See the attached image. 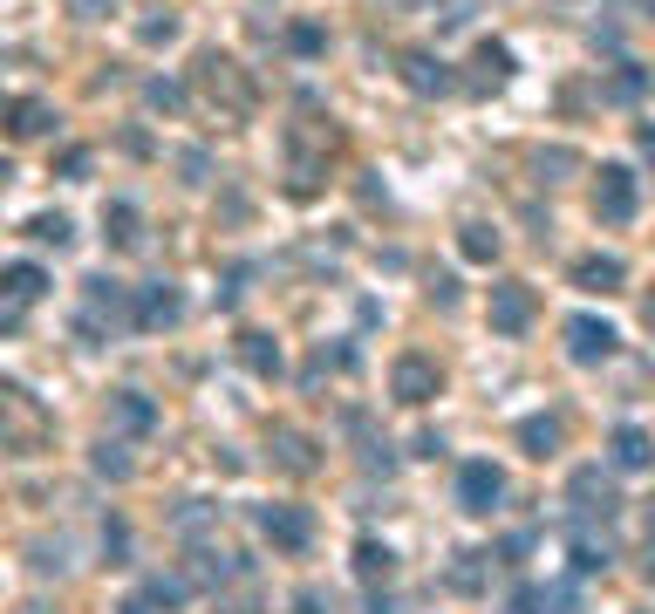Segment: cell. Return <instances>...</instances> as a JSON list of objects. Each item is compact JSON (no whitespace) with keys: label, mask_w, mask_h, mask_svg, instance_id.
I'll return each mask as SVG.
<instances>
[{"label":"cell","mask_w":655,"mask_h":614,"mask_svg":"<svg viewBox=\"0 0 655 614\" xmlns=\"http://www.w3.org/2000/svg\"><path fill=\"white\" fill-rule=\"evenodd\" d=\"M492 328H499V335H526V328H533V287L499 280V287H492Z\"/></svg>","instance_id":"cell-1"},{"label":"cell","mask_w":655,"mask_h":614,"mask_svg":"<svg viewBox=\"0 0 655 614\" xmlns=\"http://www.w3.org/2000/svg\"><path fill=\"white\" fill-rule=\"evenodd\" d=\"M260 533H267L280 553H301V546L314 539V519L301 512V505H267V512H260Z\"/></svg>","instance_id":"cell-2"},{"label":"cell","mask_w":655,"mask_h":614,"mask_svg":"<svg viewBox=\"0 0 655 614\" xmlns=\"http://www.w3.org/2000/svg\"><path fill=\"white\" fill-rule=\"evenodd\" d=\"M594 219H608V226H628V219H635V178H628L621 164H608V171H601V192H594Z\"/></svg>","instance_id":"cell-3"},{"label":"cell","mask_w":655,"mask_h":614,"mask_svg":"<svg viewBox=\"0 0 655 614\" xmlns=\"http://www.w3.org/2000/svg\"><path fill=\"white\" fill-rule=\"evenodd\" d=\"M499 499H505L499 464H485V458H478V464H464V471H458V505H464V512H492Z\"/></svg>","instance_id":"cell-4"},{"label":"cell","mask_w":655,"mask_h":614,"mask_svg":"<svg viewBox=\"0 0 655 614\" xmlns=\"http://www.w3.org/2000/svg\"><path fill=\"white\" fill-rule=\"evenodd\" d=\"M567 355H574V362H608V355H615V328L594 321V314H574V321H567Z\"/></svg>","instance_id":"cell-5"},{"label":"cell","mask_w":655,"mask_h":614,"mask_svg":"<svg viewBox=\"0 0 655 614\" xmlns=\"http://www.w3.org/2000/svg\"><path fill=\"white\" fill-rule=\"evenodd\" d=\"M123 321L130 314V301H123V287L116 280H89V294H82V335H96V321Z\"/></svg>","instance_id":"cell-6"},{"label":"cell","mask_w":655,"mask_h":614,"mask_svg":"<svg viewBox=\"0 0 655 614\" xmlns=\"http://www.w3.org/2000/svg\"><path fill=\"white\" fill-rule=\"evenodd\" d=\"M396 396H403V403H430V396H437V362L403 355V362H396Z\"/></svg>","instance_id":"cell-7"},{"label":"cell","mask_w":655,"mask_h":614,"mask_svg":"<svg viewBox=\"0 0 655 614\" xmlns=\"http://www.w3.org/2000/svg\"><path fill=\"white\" fill-rule=\"evenodd\" d=\"M178 314H185V301H178L164 280H157V287H144V301H137V321H144V328H171Z\"/></svg>","instance_id":"cell-8"},{"label":"cell","mask_w":655,"mask_h":614,"mask_svg":"<svg viewBox=\"0 0 655 614\" xmlns=\"http://www.w3.org/2000/svg\"><path fill=\"white\" fill-rule=\"evenodd\" d=\"M649 458H655L649 430H635V423H621V430H615V464H621V471H642Z\"/></svg>","instance_id":"cell-9"},{"label":"cell","mask_w":655,"mask_h":614,"mask_svg":"<svg viewBox=\"0 0 655 614\" xmlns=\"http://www.w3.org/2000/svg\"><path fill=\"white\" fill-rule=\"evenodd\" d=\"M574 280L587 287V294H615L621 287V260H608V253H594V260H580Z\"/></svg>","instance_id":"cell-10"},{"label":"cell","mask_w":655,"mask_h":614,"mask_svg":"<svg viewBox=\"0 0 655 614\" xmlns=\"http://www.w3.org/2000/svg\"><path fill=\"white\" fill-rule=\"evenodd\" d=\"M574 499H580V512H615V492H608V478L601 471H574Z\"/></svg>","instance_id":"cell-11"},{"label":"cell","mask_w":655,"mask_h":614,"mask_svg":"<svg viewBox=\"0 0 655 614\" xmlns=\"http://www.w3.org/2000/svg\"><path fill=\"white\" fill-rule=\"evenodd\" d=\"M239 362H246L253 376H280V348H273V335H239Z\"/></svg>","instance_id":"cell-12"},{"label":"cell","mask_w":655,"mask_h":614,"mask_svg":"<svg viewBox=\"0 0 655 614\" xmlns=\"http://www.w3.org/2000/svg\"><path fill=\"white\" fill-rule=\"evenodd\" d=\"M41 287H48V273H41V267H28V260L7 267V301H41Z\"/></svg>","instance_id":"cell-13"},{"label":"cell","mask_w":655,"mask_h":614,"mask_svg":"<svg viewBox=\"0 0 655 614\" xmlns=\"http://www.w3.org/2000/svg\"><path fill=\"white\" fill-rule=\"evenodd\" d=\"M519 444H526L533 458L560 451V423H553V417H526V423H519Z\"/></svg>","instance_id":"cell-14"},{"label":"cell","mask_w":655,"mask_h":614,"mask_svg":"<svg viewBox=\"0 0 655 614\" xmlns=\"http://www.w3.org/2000/svg\"><path fill=\"white\" fill-rule=\"evenodd\" d=\"M389 567H396V553H389V546H376V539H362V546H355V574H362V580H389Z\"/></svg>","instance_id":"cell-15"},{"label":"cell","mask_w":655,"mask_h":614,"mask_svg":"<svg viewBox=\"0 0 655 614\" xmlns=\"http://www.w3.org/2000/svg\"><path fill=\"white\" fill-rule=\"evenodd\" d=\"M103 232H110V246H137V205H110Z\"/></svg>","instance_id":"cell-16"},{"label":"cell","mask_w":655,"mask_h":614,"mask_svg":"<svg viewBox=\"0 0 655 614\" xmlns=\"http://www.w3.org/2000/svg\"><path fill=\"white\" fill-rule=\"evenodd\" d=\"M403 69H410V89H451V76H444V62H430V55H410V62H403Z\"/></svg>","instance_id":"cell-17"},{"label":"cell","mask_w":655,"mask_h":614,"mask_svg":"<svg viewBox=\"0 0 655 614\" xmlns=\"http://www.w3.org/2000/svg\"><path fill=\"white\" fill-rule=\"evenodd\" d=\"M110 410H116V423H130V430H151V403H144L137 389H123V396H116Z\"/></svg>","instance_id":"cell-18"},{"label":"cell","mask_w":655,"mask_h":614,"mask_svg":"<svg viewBox=\"0 0 655 614\" xmlns=\"http://www.w3.org/2000/svg\"><path fill=\"white\" fill-rule=\"evenodd\" d=\"M512 76V55H505L499 41H485V48H478V82H505Z\"/></svg>","instance_id":"cell-19"},{"label":"cell","mask_w":655,"mask_h":614,"mask_svg":"<svg viewBox=\"0 0 655 614\" xmlns=\"http://www.w3.org/2000/svg\"><path fill=\"white\" fill-rule=\"evenodd\" d=\"M492 253H499V232L464 226V260H492Z\"/></svg>","instance_id":"cell-20"},{"label":"cell","mask_w":655,"mask_h":614,"mask_svg":"<svg viewBox=\"0 0 655 614\" xmlns=\"http://www.w3.org/2000/svg\"><path fill=\"white\" fill-rule=\"evenodd\" d=\"M35 130H48V110L41 103H14V137H35Z\"/></svg>","instance_id":"cell-21"},{"label":"cell","mask_w":655,"mask_h":614,"mask_svg":"<svg viewBox=\"0 0 655 614\" xmlns=\"http://www.w3.org/2000/svg\"><path fill=\"white\" fill-rule=\"evenodd\" d=\"M28 232H35V239H48V246H69V219H62V212H41Z\"/></svg>","instance_id":"cell-22"},{"label":"cell","mask_w":655,"mask_h":614,"mask_svg":"<svg viewBox=\"0 0 655 614\" xmlns=\"http://www.w3.org/2000/svg\"><path fill=\"white\" fill-rule=\"evenodd\" d=\"M144 601H151V608H178V601H185V580H151Z\"/></svg>","instance_id":"cell-23"},{"label":"cell","mask_w":655,"mask_h":614,"mask_svg":"<svg viewBox=\"0 0 655 614\" xmlns=\"http://www.w3.org/2000/svg\"><path fill=\"white\" fill-rule=\"evenodd\" d=\"M642 82H649L642 69H621V76L608 82V96H615V103H628V96H642Z\"/></svg>","instance_id":"cell-24"},{"label":"cell","mask_w":655,"mask_h":614,"mask_svg":"<svg viewBox=\"0 0 655 614\" xmlns=\"http://www.w3.org/2000/svg\"><path fill=\"white\" fill-rule=\"evenodd\" d=\"M144 96H151V110H178V103H185V89H178V82H151Z\"/></svg>","instance_id":"cell-25"},{"label":"cell","mask_w":655,"mask_h":614,"mask_svg":"<svg viewBox=\"0 0 655 614\" xmlns=\"http://www.w3.org/2000/svg\"><path fill=\"white\" fill-rule=\"evenodd\" d=\"M96 471H110V478H130V458H116V444L96 451Z\"/></svg>","instance_id":"cell-26"},{"label":"cell","mask_w":655,"mask_h":614,"mask_svg":"<svg viewBox=\"0 0 655 614\" xmlns=\"http://www.w3.org/2000/svg\"><path fill=\"white\" fill-rule=\"evenodd\" d=\"M103 553H110V567H123V553H130V533H123V526H110V533H103Z\"/></svg>","instance_id":"cell-27"},{"label":"cell","mask_w":655,"mask_h":614,"mask_svg":"<svg viewBox=\"0 0 655 614\" xmlns=\"http://www.w3.org/2000/svg\"><path fill=\"white\" fill-rule=\"evenodd\" d=\"M294 614H321V594H301V601H294Z\"/></svg>","instance_id":"cell-28"},{"label":"cell","mask_w":655,"mask_h":614,"mask_svg":"<svg viewBox=\"0 0 655 614\" xmlns=\"http://www.w3.org/2000/svg\"><path fill=\"white\" fill-rule=\"evenodd\" d=\"M369 614H396V601H389V594H376V601H369Z\"/></svg>","instance_id":"cell-29"},{"label":"cell","mask_w":655,"mask_h":614,"mask_svg":"<svg viewBox=\"0 0 655 614\" xmlns=\"http://www.w3.org/2000/svg\"><path fill=\"white\" fill-rule=\"evenodd\" d=\"M642 151H649V157H655V130H642Z\"/></svg>","instance_id":"cell-30"},{"label":"cell","mask_w":655,"mask_h":614,"mask_svg":"<svg viewBox=\"0 0 655 614\" xmlns=\"http://www.w3.org/2000/svg\"><path fill=\"white\" fill-rule=\"evenodd\" d=\"M642 321H649V335H655V301H649V314H642Z\"/></svg>","instance_id":"cell-31"},{"label":"cell","mask_w":655,"mask_h":614,"mask_svg":"<svg viewBox=\"0 0 655 614\" xmlns=\"http://www.w3.org/2000/svg\"><path fill=\"white\" fill-rule=\"evenodd\" d=\"M649 539H655V499H649Z\"/></svg>","instance_id":"cell-32"}]
</instances>
